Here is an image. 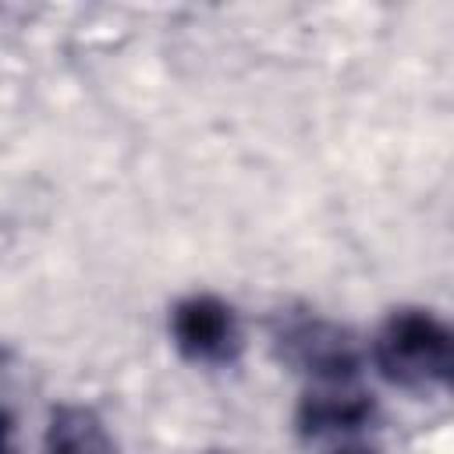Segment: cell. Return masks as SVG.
Returning <instances> with one entry per match:
<instances>
[{"label":"cell","instance_id":"1","mask_svg":"<svg viewBox=\"0 0 454 454\" xmlns=\"http://www.w3.org/2000/svg\"><path fill=\"white\" fill-rule=\"evenodd\" d=\"M372 358L397 387H443L450 376V326L429 309H394L376 330Z\"/></svg>","mask_w":454,"mask_h":454},{"label":"cell","instance_id":"2","mask_svg":"<svg viewBox=\"0 0 454 454\" xmlns=\"http://www.w3.org/2000/svg\"><path fill=\"white\" fill-rule=\"evenodd\" d=\"M273 344L287 365L312 376L319 387L351 383L358 372L355 337L319 312H280L273 319Z\"/></svg>","mask_w":454,"mask_h":454},{"label":"cell","instance_id":"3","mask_svg":"<svg viewBox=\"0 0 454 454\" xmlns=\"http://www.w3.org/2000/svg\"><path fill=\"white\" fill-rule=\"evenodd\" d=\"M170 340L195 365H231L241 351V323L223 298L188 294L170 312Z\"/></svg>","mask_w":454,"mask_h":454},{"label":"cell","instance_id":"4","mask_svg":"<svg viewBox=\"0 0 454 454\" xmlns=\"http://www.w3.org/2000/svg\"><path fill=\"white\" fill-rule=\"evenodd\" d=\"M372 426H376V404L362 390H351V383L316 387L312 394H305L298 408V429L319 450H330L348 440H362L372 433Z\"/></svg>","mask_w":454,"mask_h":454},{"label":"cell","instance_id":"5","mask_svg":"<svg viewBox=\"0 0 454 454\" xmlns=\"http://www.w3.org/2000/svg\"><path fill=\"white\" fill-rule=\"evenodd\" d=\"M43 454H114V440L92 408L64 404L46 426Z\"/></svg>","mask_w":454,"mask_h":454},{"label":"cell","instance_id":"6","mask_svg":"<svg viewBox=\"0 0 454 454\" xmlns=\"http://www.w3.org/2000/svg\"><path fill=\"white\" fill-rule=\"evenodd\" d=\"M323 454H380V447H376L369 436H362V440L337 443V447H330V450H323Z\"/></svg>","mask_w":454,"mask_h":454},{"label":"cell","instance_id":"7","mask_svg":"<svg viewBox=\"0 0 454 454\" xmlns=\"http://www.w3.org/2000/svg\"><path fill=\"white\" fill-rule=\"evenodd\" d=\"M0 454H18L14 450V440H11V419L0 411Z\"/></svg>","mask_w":454,"mask_h":454}]
</instances>
